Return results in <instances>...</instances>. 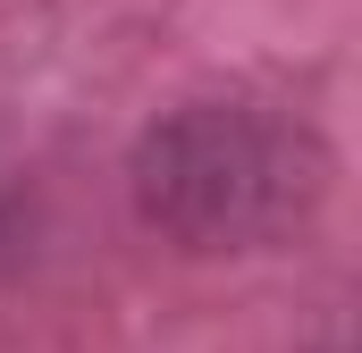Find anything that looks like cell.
I'll return each instance as SVG.
<instances>
[{
    "label": "cell",
    "mask_w": 362,
    "mask_h": 353,
    "mask_svg": "<svg viewBox=\"0 0 362 353\" xmlns=\"http://www.w3.org/2000/svg\"><path fill=\"white\" fill-rule=\"evenodd\" d=\"M320 135L303 118H286L278 101H194L169 126H152L144 160H135V193L144 219L169 227L177 244L202 253H236V244H270L286 236L312 193H320Z\"/></svg>",
    "instance_id": "obj_1"
}]
</instances>
